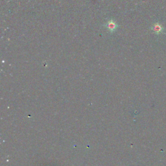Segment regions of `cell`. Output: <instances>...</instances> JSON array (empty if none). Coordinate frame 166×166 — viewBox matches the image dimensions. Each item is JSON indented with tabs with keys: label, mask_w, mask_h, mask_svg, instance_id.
Here are the masks:
<instances>
[{
	"label": "cell",
	"mask_w": 166,
	"mask_h": 166,
	"mask_svg": "<svg viewBox=\"0 0 166 166\" xmlns=\"http://www.w3.org/2000/svg\"><path fill=\"white\" fill-rule=\"evenodd\" d=\"M105 27L110 32H114L116 30V29L118 28V25L116 22L114 20H109L106 22L105 24Z\"/></svg>",
	"instance_id": "1"
},
{
	"label": "cell",
	"mask_w": 166,
	"mask_h": 166,
	"mask_svg": "<svg viewBox=\"0 0 166 166\" xmlns=\"http://www.w3.org/2000/svg\"><path fill=\"white\" fill-rule=\"evenodd\" d=\"M153 31H154V32H156V33H159L160 32H161V31H162V27L160 26L158 24H155V25H154Z\"/></svg>",
	"instance_id": "2"
}]
</instances>
